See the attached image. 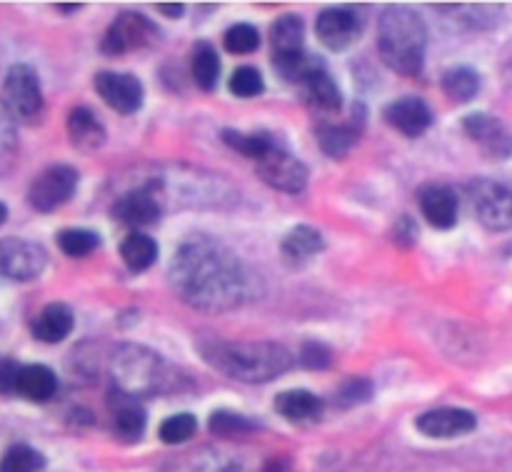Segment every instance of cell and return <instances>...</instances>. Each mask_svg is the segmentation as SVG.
Segmentation results:
<instances>
[{"mask_svg":"<svg viewBox=\"0 0 512 472\" xmlns=\"http://www.w3.org/2000/svg\"><path fill=\"white\" fill-rule=\"evenodd\" d=\"M168 283L200 313H228L253 295V275L243 260L210 235H193L180 243L170 260Z\"/></svg>","mask_w":512,"mask_h":472,"instance_id":"1","label":"cell"},{"mask_svg":"<svg viewBox=\"0 0 512 472\" xmlns=\"http://www.w3.org/2000/svg\"><path fill=\"white\" fill-rule=\"evenodd\" d=\"M198 353L215 373L248 385L270 383L293 365V353L275 340L200 338Z\"/></svg>","mask_w":512,"mask_h":472,"instance_id":"2","label":"cell"},{"mask_svg":"<svg viewBox=\"0 0 512 472\" xmlns=\"http://www.w3.org/2000/svg\"><path fill=\"white\" fill-rule=\"evenodd\" d=\"M378 53L390 70L400 75H420L428 53V25L418 10L408 5H388L378 18Z\"/></svg>","mask_w":512,"mask_h":472,"instance_id":"3","label":"cell"},{"mask_svg":"<svg viewBox=\"0 0 512 472\" xmlns=\"http://www.w3.org/2000/svg\"><path fill=\"white\" fill-rule=\"evenodd\" d=\"M110 373H113V388L133 398L170 390L175 385L173 368L158 353L135 343L115 348L110 358Z\"/></svg>","mask_w":512,"mask_h":472,"instance_id":"4","label":"cell"},{"mask_svg":"<svg viewBox=\"0 0 512 472\" xmlns=\"http://www.w3.org/2000/svg\"><path fill=\"white\" fill-rule=\"evenodd\" d=\"M158 40L160 28L148 15L138 13V10H125L108 25L103 40H100V50H103V55L115 58V55L153 48Z\"/></svg>","mask_w":512,"mask_h":472,"instance_id":"5","label":"cell"},{"mask_svg":"<svg viewBox=\"0 0 512 472\" xmlns=\"http://www.w3.org/2000/svg\"><path fill=\"white\" fill-rule=\"evenodd\" d=\"M3 95L8 110L23 123H33L43 115V85L33 65L18 63L8 70L3 80Z\"/></svg>","mask_w":512,"mask_h":472,"instance_id":"6","label":"cell"},{"mask_svg":"<svg viewBox=\"0 0 512 472\" xmlns=\"http://www.w3.org/2000/svg\"><path fill=\"white\" fill-rule=\"evenodd\" d=\"M80 175L73 165L58 163L48 165L40 175H35V180L28 188V203L30 208L38 210V213H53L60 205H65L68 200H73L75 190H78Z\"/></svg>","mask_w":512,"mask_h":472,"instance_id":"7","label":"cell"},{"mask_svg":"<svg viewBox=\"0 0 512 472\" xmlns=\"http://www.w3.org/2000/svg\"><path fill=\"white\" fill-rule=\"evenodd\" d=\"M365 23H368V15H365L363 8H358V5H338V8H325L318 15L315 33H318V40L325 48L343 53L350 45L358 43Z\"/></svg>","mask_w":512,"mask_h":472,"instance_id":"8","label":"cell"},{"mask_svg":"<svg viewBox=\"0 0 512 472\" xmlns=\"http://www.w3.org/2000/svg\"><path fill=\"white\" fill-rule=\"evenodd\" d=\"M470 205L475 218L488 230L503 233L512 230V188L498 180H475L470 183Z\"/></svg>","mask_w":512,"mask_h":472,"instance_id":"9","label":"cell"},{"mask_svg":"<svg viewBox=\"0 0 512 472\" xmlns=\"http://www.w3.org/2000/svg\"><path fill=\"white\" fill-rule=\"evenodd\" d=\"M255 173L263 178V183L280 190V193H303L310 178L308 165L295 158L283 143H278L263 158L255 160Z\"/></svg>","mask_w":512,"mask_h":472,"instance_id":"10","label":"cell"},{"mask_svg":"<svg viewBox=\"0 0 512 472\" xmlns=\"http://www.w3.org/2000/svg\"><path fill=\"white\" fill-rule=\"evenodd\" d=\"M48 268V253L40 243L25 238L0 240V275L18 283L40 278Z\"/></svg>","mask_w":512,"mask_h":472,"instance_id":"11","label":"cell"},{"mask_svg":"<svg viewBox=\"0 0 512 472\" xmlns=\"http://www.w3.org/2000/svg\"><path fill=\"white\" fill-rule=\"evenodd\" d=\"M95 90L108 108L120 115H133L143 108L145 88L138 75L118 73V70H100L93 78Z\"/></svg>","mask_w":512,"mask_h":472,"instance_id":"12","label":"cell"},{"mask_svg":"<svg viewBox=\"0 0 512 472\" xmlns=\"http://www.w3.org/2000/svg\"><path fill=\"white\" fill-rule=\"evenodd\" d=\"M463 130L480 148V153L493 163L512 158V133L508 125L490 113H470L463 120Z\"/></svg>","mask_w":512,"mask_h":472,"instance_id":"13","label":"cell"},{"mask_svg":"<svg viewBox=\"0 0 512 472\" xmlns=\"http://www.w3.org/2000/svg\"><path fill=\"white\" fill-rule=\"evenodd\" d=\"M365 130V105H355L353 113L343 120V123H320L315 128V138H318L320 148L328 158L343 160L348 158L350 150L358 145L360 135Z\"/></svg>","mask_w":512,"mask_h":472,"instance_id":"14","label":"cell"},{"mask_svg":"<svg viewBox=\"0 0 512 472\" xmlns=\"http://www.w3.org/2000/svg\"><path fill=\"white\" fill-rule=\"evenodd\" d=\"M415 428L425 438L453 440L473 433L478 428V418L465 408H433L415 420Z\"/></svg>","mask_w":512,"mask_h":472,"instance_id":"15","label":"cell"},{"mask_svg":"<svg viewBox=\"0 0 512 472\" xmlns=\"http://www.w3.org/2000/svg\"><path fill=\"white\" fill-rule=\"evenodd\" d=\"M110 418H113V433L120 443L135 445L143 440L148 428V413L140 405L138 398L123 393V390H110Z\"/></svg>","mask_w":512,"mask_h":472,"instance_id":"16","label":"cell"},{"mask_svg":"<svg viewBox=\"0 0 512 472\" xmlns=\"http://www.w3.org/2000/svg\"><path fill=\"white\" fill-rule=\"evenodd\" d=\"M113 215L128 228L140 230L155 225L163 218V203L148 188L138 185V188H128L118 195L113 205Z\"/></svg>","mask_w":512,"mask_h":472,"instance_id":"17","label":"cell"},{"mask_svg":"<svg viewBox=\"0 0 512 472\" xmlns=\"http://www.w3.org/2000/svg\"><path fill=\"white\" fill-rule=\"evenodd\" d=\"M385 123L393 130H398L405 138H420L433 125V110L423 98H400L385 105L383 110Z\"/></svg>","mask_w":512,"mask_h":472,"instance_id":"18","label":"cell"},{"mask_svg":"<svg viewBox=\"0 0 512 472\" xmlns=\"http://www.w3.org/2000/svg\"><path fill=\"white\" fill-rule=\"evenodd\" d=\"M418 203L423 210L425 220L438 230H450L458 223V193L450 185H423L418 190Z\"/></svg>","mask_w":512,"mask_h":472,"instance_id":"19","label":"cell"},{"mask_svg":"<svg viewBox=\"0 0 512 472\" xmlns=\"http://www.w3.org/2000/svg\"><path fill=\"white\" fill-rule=\"evenodd\" d=\"M65 130H68V140L75 150L80 153H98L108 140V130H105L103 120L88 108V105H75L65 120Z\"/></svg>","mask_w":512,"mask_h":472,"instance_id":"20","label":"cell"},{"mask_svg":"<svg viewBox=\"0 0 512 472\" xmlns=\"http://www.w3.org/2000/svg\"><path fill=\"white\" fill-rule=\"evenodd\" d=\"M325 250V238L315 225H295L280 243V255L290 268H303Z\"/></svg>","mask_w":512,"mask_h":472,"instance_id":"21","label":"cell"},{"mask_svg":"<svg viewBox=\"0 0 512 472\" xmlns=\"http://www.w3.org/2000/svg\"><path fill=\"white\" fill-rule=\"evenodd\" d=\"M75 325V313L68 303H48L38 315H35L30 333L38 343L55 345L63 343Z\"/></svg>","mask_w":512,"mask_h":472,"instance_id":"22","label":"cell"},{"mask_svg":"<svg viewBox=\"0 0 512 472\" xmlns=\"http://www.w3.org/2000/svg\"><path fill=\"white\" fill-rule=\"evenodd\" d=\"M298 90L300 95H303L305 105H308L310 110H315V113L335 115L343 110V93H340L338 83H335L333 75L328 73V68L305 80Z\"/></svg>","mask_w":512,"mask_h":472,"instance_id":"23","label":"cell"},{"mask_svg":"<svg viewBox=\"0 0 512 472\" xmlns=\"http://www.w3.org/2000/svg\"><path fill=\"white\" fill-rule=\"evenodd\" d=\"M275 410H278L280 418H285L293 425H305L315 423V420L323 418L325 403L310 390H285L278 398L273 400Z\"/></svg>","mask_w":512,"mask_h":472,"instance_id":"24","label":"cell"},{"mask_svg":"<svg viewBox=\"0 0 512 472\" xmlns=\"http://www.w3.org/2000/svg\"><path fill=\"white\" fill-rule=\"evenodd\" d=\"M163 472H243V465H240V460L203 448L173 458Z\"/></svg>","mask_w":512,"mask_h":472,"instance_id":"25","label":"cell"},{"mask_svg":"<svg viewBox=\"0 0 512 472\" xmlns=\"http://www.w3.org/2000/svg\"><path fill=\"white\" fill-rule=\"evenodd\" d=\"M58 393V375L48 365L30 363L20 368L18 395L30 403H48Z\"/></svg>","mask_w":512,"mask_h":472,"instance_id":"26","label":"cell"},{"mask_svg":"<svg viewBox=\"0 0 512 472\" xmlns=\"http://www.w3.org/2000/svg\"><path fill=\"white\" fill-rule=\"evenodd\" d=\"M273 65L278 70V75L288 83H293L295 88L305 83L308 78H313L315 73L325 70V60L320 55L310 53V50H298V53H288V55H273Z\"/></svg>","mask_w":512,"mask_h":472,"instance_id":"27","label":"cell"},{"mask_svg":"<svg viewBox=\"0 0 512 472\" xmlns=\"http://www.w3.org/2000/svg\"><path fill=\"white\" fill-rule=\"evenodd\" d=\"M120 258L133 273H145L158 263V243L143 230H133L120 243Z\"/></svg>","mask_w":512,"mask_h":472,"instance_id":"28","label":"cell"},{"mask_svg":"<svg viewBox=\"0 0 512 472\" xmlns=\"http://www.w3.org/2000/svg\"><path fill=\"white\" fill-rule=\"evenodd\" d=\"M223 143L228 148H233L235 153L245 155L250 160H260L268 150H273L275 145L280 143L270 130H253V133H243V130H235V128H225L223 130Z\"/></svg>","mask_w":512,"mask_h":472,"instance_id":"29","label":"cell"},{"mask_svg":"<svg viewBox=\"0 0 512 472\" xmlns=\"http://www.w3.org/2000/svg\"><path fill=\"white\" fill-rule=\"evenodd\" d=\"M190 73H193L195 85L205 93L215 90L220 80V58L218 50L208 40H198L193 45V58H190Z\"/></svg>","mask_w":512,"mask_h":472,"instance_id":"30","label":"cell"},{"mask_svg":"<svg viewBox=\"0 0 512 472\" xmlns=\"http://www.w3.org/2000/svg\"><path fill=\"white\" fill-rule=\"evenodd\" d=\"M440 85L453 103H470V100L478 98L483 80H480L478 70L470 68V65H455L443 75Z\"/></svg>","mask_w":512,"mask_h":472,"instance_id":"31","label":"cell"},{"mask_svg":"<svg viewBox=\"0 0 512 472\" xmlns=\"http://www.w3.org/2000/svg\"><path fill=\"white\" fill-rule=\"evenodd\" d=\"M305 23L300 15H283L270 28V48L273 55H288L303 50Z\"/></svg>","mask_w":512,"mask_h":472,"instance_id":"32","label":"cell"},{"mask_svg":"<svg viewBox=\"0 0 512 472\" xmlns=\"http://www.w3.org/2000/svg\"><path fill=\"white\" fill-rule=\"evenodd\" d=\"M55 243L68 258H85L103 245L100 235L90 228H65L55 235Z\"/></svg>","mask_w":512,"mask_h":472,"instance_id":"33","label":"cell"},{"mask_svg":"<svg viewBox=\"0 0 512 472\" xmlns=\"http://www.w3.org/2000/svg\"><path fill=\"white\" fill-rule=\"evenodd\" d=\"M45 468V455L33 445H10L0 458V472H40Z\"/></svg>","mask_w":512,"mask_h":472,"instance_id":"34","label":"cell"},{"mask_svg":"<svg viewBox=\"0 0 512 472\" xmlns=\"http://www.w3.org/2000/svg\"><path fill=\"white\" fill-rule=\"evenodd\" d=\"M210 433L218 438H243V435H253L258 430V423H253L245 415L233 413V410H215L208 420Z\"/></svg>","mask_w":512,"mask_h":472,"instance_id":"35","label":"cell"},{"mask_svg":"<svg viewBox=\"0 0 512 472\" xmlns=\"http://www.w3.org/2000/svg\"><path fill=\"white\" fill-rule=\"evenodd\" d=\"M198 433V418L190 413H178V415H170V418H165L163 423H160V440H163L165 445H183L188 443L193 435Z\"/></svg>","mask_w":512,"mask_h":472,"instance_id":"36","label":"cell"},{"mask_svg":"<svg viewBox=\"0 0 512 472\" xmlns=\"http://www.w3.org/2000/svg\"><path fill=\"white\" fill-rule=\"evenodd\" d=\"M225 50L238 55L255 53L260 48V30L250 23H235L223 35Z\"/></svg>","mask_w":512,"mask_h":472,"instance_id":"37","label":"cell"},{"mask_svg":"<svg viewBox=\"0 0 512 472\" xmlns=\"http://www.w3.org/2000/svg\"><path fill=\"white\" fill-rule=\"evenodd\" d=\"M375 395V385L373 380L368 378H350L345 380L343 385L338 388V393H335L333 403L338 405V408H355V405H365L370 403Z\"/></svg>","mask_w":512,"mask_h":472,"instance_id":"38","label":"cell"},{"mask_svg":"<svg viewBox=\"0 0 512 472\" xmlns=\"http://www.w3.org/2000/svg\"><path fill=\"white\" fill-rule=\"evenodd\" d=\"M265 90L263 73L253 65H240L235 68V73L230 75V93L238 95V98H255Z\"/></svg>","mask_w":512,"mask_h":472,"instance_id":"39","label":"cell"},{"mask_svg":"<svg viewBox=\"0 0 512 472\" xmlns=\"http://www.w3.org/2000/svg\"><path fill=\"white\" fill-rule=\"evenodd\" d=\"M298 363L303 365L305 370H325L333 363V350L325 343H318V340H308V343H303V348H300Z\"/></svg>","mask_w":512,"mask_h":472,"instance_id":"40","label":"cell"},{"mask_svg":"<svg viewBox=\"0 0 512 472\" xmlns=\"http://www.w3.org/2000/svg\"><path fill=\"white\" fill-rule=\"evenodd\" d=\"M418 235H420V228L410 215H403V218H398V223L393 225V240L395 245H400V248L405 250L413 248V245L418 243Z\"/></svg>","mask_w":512,"mask_h":472,"instance_id":"41","label":"cell"},{"mask_svg":"<svg viewBox=\"0 0 512 472\" xmlns=\"http://www.w3.org/2000/svg\"><path fill=\"white\" fill-rule=\"evenodd\" d=\"M20 368H23V365H18L15 360H3V363H0V395L18 393Z\"/></svg>","mask_w":512,"mask_h":472,"instance_id":"42","label":"cell"},{"mask_svg":"<svg viewBox=\"0 0 512 472\" xmlns=\"http://www.w3.org/2000/svg\"><path fill=\"white\" fill-rule=\"evenodd\" d=\"M158 10L168 18H183L185 13V5L183 3H158Z\"/></svg>","mask_w":512,"mask_h":472,"instance_id":"43","label":"cell"},{"mask_svg":"<svg viewBox=\"0 0 512 472\" xmlns=\"http://www.w3.org/2000/svg\"><path fill=\"white\" fill-rule=\"evenodd\" d=\"M263 472H290V463L285 458H273L265 463Z\"/></svg>","mask_w":512,"mask_h":472,"instance_id":"44","label":"cell"},{"mask_svg":"<svg viewBox=\"0 0 512 472\" xmlns=\"http://www.w3.org/2000/svg\"><path fill=\"white\" fill-rule=\"evenodd\" d=\"M55 8L63 10V13H75V10H80V8H83V5H80V3H70V5L58 3V5H55Z\"/></svg>","mask_w":512,"mask_h":472,"instance_id":"45","label":"cell"},{"mask_svg":"<svg viewBox=\"0 0 512 472\" xmlns=\"http://www.w3.org/2000/svg\"><path fill=\"white\" fill-rule=\"evenodd\" d=\"M5 220H8V205L0 203V225H3Z\"/></svg>","mask_w":512,"mask_h":472,"instance_id":"46","label":"cell"}]
</instances>
